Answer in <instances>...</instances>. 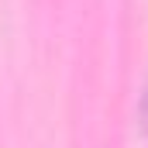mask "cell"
Instances as JSON below:
<instances>
[{
	"label": "cell",
	"instance_id": "1",
	"mask_svg": "<svg viewBox=\"0 0 148 148\" xmlns=\"http://www.w3.org/2000/svg\"><path fill=\"white\" fill-rule=\"evenodd\" d=\"M141 110H145V121H148V90H145V103H141Z\"/></svg>",
	"mask_w": 148,
	"mask_h": 148
}]
</instances>
